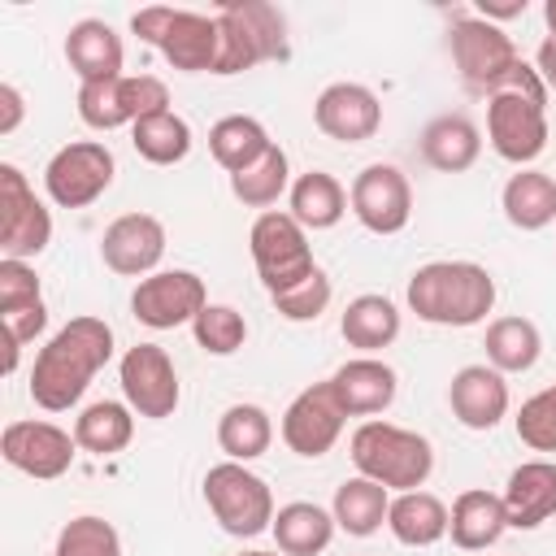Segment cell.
Returning <instances> with one entry per match:
<instances>
[{
  "mask_svg": "<svg viewBox=\"0 0 556 556\" xmlns=\"http://www.w3.org/2000/svg\"><path fill=\"white\" fill-rule=\"evenodd\" d=\"M113 356V326L104 317H70L35 356L30 400L43 413H65L83 400L91 378Z\"/></svg>",
  "mask_w": 556,
  "mask_h": 556,
  "instance_id": "cell-1",
  "label": "cell"
},
{
  "mask_svg": "<svg viewBox=\"0 0 556 556\" xmlns=\"http://www.w3.org/2000/svg\"><path fill=\"white\" fill-rule=\"evenodd\" d=\"M486 143L495 156H504L517 169H530V161L547 148V87L534 65L517 61L513 74L486 96Z\"/></svg>",
  "mask_w": 556,
  "mask_h": 556,
  "instance_id": "cell-2",
  "label": "cell"
},
{
  "mask_svg": "<svg viewBox=\"0 0 556 556\" xmlns=\"http://www.w3.org/2000/svg\"><path fill=\"white\" fill-rule=\"evenodd\" d=\"M404 295L430 326H478L495 308V278L478 261H430L413 269Z\"/></svg>",
  "mask_w": 556,
  "mask_h": 556,
  "instance_id": "cell-3",
  "label": "cell"
},
{
  "mask_svg": "<svg viewBox=\"0 0 556 556\" xmlns=\"http://www.w3.org/2000/svg\"><path fill=\"white\" fill-rule=\"evenodd\" d=\"M348 456L361 478L382 482L387 491H421L434 469V447L426 434L391 426V421H365L352 430Z\"/></svg>",
  "mask_w": 556,
  "mask_h": 556,
  "instance_id": "cell-4",
  "label": "cell"
},
{
  "mask_svg": "<svg viewBox=\"0 0 556 556\" xmlns=\"http://www.w3.org/2000/svg\"><path fill=\"white\" fill-rule=\"evenodd\" d=\"M222 56L213 74H243L261 61L287 56V17L265 0H226L217 13Z\"/></svg>",
  "mask_w": 556,
  "mask_h": 556,
  "instance_id": "cell-5",
  "label": "cell"
},
{
  "mask_svg": "<svg viewBox=\"0 0 556 556\" xmlns=\"http://www.w3.org/2000/svg\"><path fill=\"white\" fill-rule=\"evenodd\" d=\"M204 504L213 513V521L235 534V539H256L274 526V491L261 473H252L239 460H217L204 473Z\"/></svg>",
  "mask_w": 556,
  "mask_h": 556,
  "instance_id": "cell-6",
  "label": "cell"
},
{
  "mask_svg": "<svg viewBox=\"0 0 556 556\" xmlns=\"http://www.w3.org/2000/svg\"><path fill=\"white\" fill-rule=\"evenodd\" d=\"M248 252H252V265L265 282V291H287L295 287L300 278H308L317 269L313 261V248H308V230L291 217V213H261L248 230Z\"/></svg>",
  "mask_w": 556,
  "mask_h": 556,
  "instance_id": "cell-7",
  "label": "cell"
},
{
  "mask_svg": "<svg viewBox=\"0 0 556 556\" xmlns=\"http://www.w3.org/2000/svg\"><path fill=\"white\" fill-rule=\"evenodd\" d=\"M165 109H169V87L156 74H122L109 83H83L78 87V117L91 130L135 126L139 117H152Z\"/></svg>",
  "mask_w": 556,
  "mask_h": 556,
  "instance_id": "cell-8",
  "label": "cell"
},
{
  "mask_svg": "<svg viewBox=\"0 0 556 556\" xmlns=\"http://www.w3.org/2000/svg\"><path fill=\"white\" fill-rule=\"evenodd\" d=\"M447 48H452V65H456L460 83L482 96H491L521 61L513 39L486 17H456L447 30Z\"/></svg>",
  "mask_w": 556,
  "mask_h": 556,
  "instance_id": "cell-9",
  "label": "cell"
},
{
  "mask_svg": "<svg viewBox=\"0 0 556 556\" xmlns=\"http://www.w3.org/2000/svg\"><path fill=\"white\" fill-rule=\"evenodd\" d=\"M113 152L100 139H78L52 152V161L43 165V191L61 208H87L113 187Z\"/></svg>",
  "mask_w": 556,
  "mask_h": 556,
  "instance_id": "cell-10",
  "label": "cell"
},
{
  "mask_svg": "<svg viewBox=\"0 0 556 556\" xmlns=\"http://www.w3.org/2000/svg\"><path fill=\"white\" fill-rule=\"evenodd\" d=\"M52 243V213L17 165H0V252L4 261H30Z\"/></svg>",
  "mask_w": 556,
  "mask_h": 556,
  "instance_id": "cell-11",
  "label": "cell"
},
{
  "mask_svg": "<svg viewBox=\"0 0 556 556\" xmlns=\"http://www.w3.org/2000/svg\"><path fill=\"white\" fill-rule=\"evenodd\" d=\"M204 304H208L204 278L191 274V269H156V274L139 278L135 291H130V313L148 330L191 326L204 313Z\"/></svg>",
  "mask_w": 556,
  "mask_h": 556,
  "instance_id": "cell-12",
  "label": "cell"
},
{
  "mask_svg": "<svg viewBox=\"0 0 556 556\" xmlns=\"http://www.w3.org/2000/svg\"><path fill=\"white\" fill-rule=\"evenodd\" d=\"M117 382H122L126 404L139 417H148V421L174 417V408L182 400L178 369H174V361H169V352L161 343H135V348H126V356L117 365Z\"/></svg>",
  "mask_w": 556,
  "mask_h": 556,
  "instance_id": "cell-13",
  "label": "cell"
},
{
  "mask_svg": "<svg viewBox=\"0 0 556 556\" xmlns=\"http://www.w3.org/2000/svg\"><path fill=\"white\" fill-rule=\"evenodd\" d=\"M348 200H352V213L365 230L374 235H400L413 217V187L404 178V169L387 165V161H374L365 165L352 187H348Z\"/></svg>",
  "mask_w": 556,
  "mask_h": 556,
  "instance_id": "cell-14",
  "label": "cell"
},
{
  "mask_svg": "<svg viewBox=\"0 0 556 556\" xmlns=\"http://www.w3.org/2000/svg\"><path fill=\"white\" fill-rule=\"evenodd\" d=\"M343 421H348V413H343V404L334 400L330 378H326V382H313V387H304V391L287 404V413H282V443H287L295 456L317 460V456H326V452L339 443Z\"/></svg>",
  "mask_w": 556,
  "mask_h": 556,
  "instance_id": "cell-15",
  "label": "cell"
},
{
  "mask_svg": "<svg viewBox=\"0 0 556 556\" xmlns=\"http://www.w3.org/2000/svg\"><path fill=\"white\" fill-rule=\"evenodd\" d=\"M0 452L17 473L52 482V478L70 473V465L78 456V439L70 430H61L56 421H9L0 434Z\"/></svg>",
  "mask_w": 556,
  "mask_h": 556,
  "instance_id": "cell-16",
  "label": "cell"
},
{
  "mask_svg": "<svg viewBox=\"0 0 556 556\" xmlns=\"http://www.w3.org/2000/svg\"><path fill=\"white\" fill-rule=\"evenodd\" d=\"M165 256V226L152 213H122L100 235V261L122 278L156 274Z\"/></svg>",
  "mask_w": 556,
  "mask_h": 556,
  "instance_id": "cell-17",
  "label": "cell"
},
{
  "mask_svg": "<svg viewBox=\"0 0 556 556\" xmlns=\"http://www.w3.org/2000/svg\"><path fill=\"white\" fill-rule=\"evenodd\" d=\"M313 122L326 139L339 143H365L382 126V104L365 83H330L313 100Z\"/></svg>",
  "mask_w": 556,
  "mask_h": 556,
  "instance_id": "cell-18",
  "label": "cell"
},
{
  "mask_svg": "<svg viewBox=\"0 0 556 556\" xmlns=\"http://www.w3.org/2000/svg\"><path fill=\"white\" fill-rule=\"evenodd\" d=\"M447 404H452V417L465 426V430H495L504 417H508V382L500 369L491 365H465L452 374V387H447Z\"/></svg>",
  "mask_w": 556,
  "mask_h": 556,
  "instance_id": "cell-19",
  "label": "cell"
},
{
  "mask_svg": "<svg viewBox=\"0 0 556 556\" xmlns=\"http://www.w3.org/2000/svg\"><path fill=\"white\" fill-rule=\"evenodd\" d=\"M330 387H334V400L343 404L348 417H374V413H387L395 404L400 378L378 356H352L330 374Z\"/></svg>",
  "mask_w": 556,
  "mask_h": 556,
  "instance_id": "cell-20",
  "label": "cell"
},
{
  "mask_svg": "<svg viewBox=\"0 0 556 556\" xmlns=\"http://www.w3.org/2000/svg\"><path fill=\"white\" fill-rule=\"evenodd\" d=\"M504 513L513 530H539L556 517V465L552 460H521L504 482Z\"/></svg>",
  "mask_w": 556,
  "mask_h": 556,
  "instance_id": "cell-21",
  "label": "cell"
},
{
  "mask_svg": "<svg viewBox=\"0 0 556 556\" xmlns=\"http://www.w3.org/2000/svg\"><path fill=\"white\" fill-rule=\"evenodd\" d=\"M65 61L83 83H109V78H122L126 48H122V35L109 22L83 17L65 35Z\"/></svg>",
  "mask_w": 556,
  "mask_h": 556,
  "instance_id": "cell-22",
  "label": "cell"
},
{
  "mask_svg": "<svg viewBox=\"0 0 556 556\" xmlns=\"http://www.w3.org/2000/svg\"><path fill=\"white\" fill-rule=\"evenodd\" d=\"M161 56L182 70V74H213L217 56H222V30L217 17L195 13V9H178L169 35L161 39Z\"/></svg>",
  "mask_w": 556,
  "mask_h": 556,
  "instance_id": "cell-23",
  "label": "cell"
},
{
  "mask_svg": "<svg viewBox=\"0 0 556 556\" xmlns=\"http://www.w3.org/2000/svg\"><path fill=\"white\" fill-rule=\"evenodd\" d=\"M421 156L439 174H465L482 156V130L465 113H443L421 130Z\"/></svg>",
  "mask_w": 556,
  "mask_h": 556,
  "instance_id": "cell-24",
  "label": "cell"
},
{
  "mask_svg": "<svg viewBox=\"0 0 556 556\" xmlns=\"http://www.w3.org/2000/svg\"><path fill=\"white\" fill-rule=\"evenodd\" d=\"M508 530V513H504V500L495 491H482V486H469L452 500V521H447V534L460 552H482L491 543H500V534Z\"/></svg>",
  "mask_w": 556,
  "mask_h": 556,
  "instance_id": "cell-25",
  "label": "cell"
},
{
  "mask_svg": "<svg viewBox=\"0 0 556 556\" xmlns=\"http://www.w3.org/2000/svg\"><path fill=\"white\" fill-rule=\"evenodd\" d=\"M447 521H452V508L439 495H430V491H400V495H391L387 530L404 547H434L447 534Z\"/></svg>",
  "mask_w": 556,
  "mask_h": 556,
  "instance_id": "cell-26",
  "label": "cell"
},
{
  "mask_svg": "<svg viewBox=\"0 0 556 556\" xmlns=\"http://www.w3.org/2000/svg\"><path fill=\"white\" fill-rule=\"evenodd\" d=\"M287 200H291L287 213H291L304 230H330V226H339L343 213H348V204H352L348 191H343V182H339L334 174H326V169L300 174V178L291 182Z\"/></svg>",
  "mask_w": 556,
  "mask_h": 556,
  "instance_id": "cell-27",
  "label": "cell"
},
{
  "mask_svg": "<svg viewBox=\"0 0 556 556\" xmlns=\"http://www.w3.org/2000/svg\"><path fill=\"white\" fill-rule=\"evenodd\" d=\"M339 334H343L348 348H361L365 356L391 348L400 339V308H395V300L374 295V291L369 295H356L343 308V317H339Z\"/></svg>",
  "mask_w": 556,
  "mask_h": 556,
  "instance_id": "cell-28",
  "label": "cell"
},
{
  "mask_svg": "<svg viewBox=\"0 0 556 556\" xmlns=\"http://www.w3.org/2000/svg\"><path fill=\"white\" fill-rule=\"evenodd\" d=\"M387 508H391V491L382 482H374V478H361V473L339 482L334 486V504H330L334 526L348 530L352 539L378 534L387 526Z\"/></svg>",
  "mask_w": 556,
  "mask_h": 556,
  "instance_id": "cell-29",
  "label": "cell"
},
{
  "mask_svg": "<svg viewBox=\"0 0 556 556\" xmlns=\"http://www.w3.org/2000/svg\"><path fill=\"white\" fill-rule=\"evenodd\" d=\"M274 539H278V552L287 556H317L330 547L334 539V513H326L321 504H308V500H291L274 513Z\"/></svg>",
  "mask_w": 556,
  "mask_h": 556,
  "instance_id": "cell-30",
  "label": "cell"
},
{
  "mask_svg": "<svg viewBox=\"0 0 556 556\" xmlns=\"http://www.w3.org/2000/svg\"><path fill=\"white\" fill-rule=\"evenodd\" d=\"M500 208L517 230L552 226L556 222V178L543 169H517L500 191Z\"/></svg>",
  "mask_w": 556,
  "mask_h": 556,
  "instance_id": "cell-31",
  "label": "cell"
},
{
  "mask_svg": "<svg viewBox=\"0 0 556 556\" xmlns=\"http://www.w3.org/2000/svg\"><path fill=\"white\" fill-rule=\"evenodd\" d=\"M269 148H274L269 130L248 113H230V117L213 122V130H208V152L226 174H239V169L256 165Z\"/></svg>",
  "mask_w": 556,
  "mask_h": 556,
  "instance_id": "cell-32",
  "label": "cell"
},
{
  "mask_svg": "<svg viewBox=\"0 0 556 556\" xmlns=\"http://www.w3.org/2000/svg\"><path fill=\"white\" fill-rule=\"evenodd\" d=\"M486 365L500 374H526L543 356V334L530 317H495L486 326Z\"/></svg>",
  "mask_w": 556,
  "mask_h": 556,
  "instance_id": "cell-33",
  "label": "cell"
},
{
  "mask_svg": "<svg viewBox=\"0 0 556 556\" xmlns=\"http://www.w3.org/2000/svg\"><path fill=\"white\" fill-rule=\"evenodd\" d=\"M74 439L91 456H113L135 439V408L122 400H96L74 417Z\"/></svg>",
  "mask_w": 556,
  "mask_h": 556,
  "instance_id": "cell-34",
  "label": "cell"
},
{
  "mask_svg": "<svg viewBox=\"0 0 556 556\" xmlns=\"http://www.w3.org/2000/svg\"><path fill=\"white\" fill-rule=\"evenodd\" d=\"M274 443V421L261 404H230L222 417H217V447L226 452V460H256L265 456Z\"/></svg>",
  "mask_w": 556,
  "mask_h": 556,
  "instance_id": "cell-35",
  "label": "cell"
},
{
  "mask_svg": "<svg viewBox=\"0 0 556 556\" xmlns=\"http://www.w3.org/2000/svg\"><path fill=\"white\" fill-rule=\"evenodd\" d=\"M282 191H291V161H287V152H282L278 143H274L256 165L230 174V195H235L243 208H265V213H269V204H278Z\"/></svg>",
  "mask_w": 556,
  "mask_h": 556,
  "instance_id": "cell-36",
  "label": "cell"
},
{
  "mask_svg": "<svg viewBox=\"0 0 556 556\" xmlns=\"http://www.w3.org/2000/svg\"><path fill=\"white\" fill-rule=\"evenodd\" d=\"M130 143L152 165H178L191 152V126H187V117H178L174 109H165V113L139 117L130 126Z\"/></svg>",
  "mask_w": 556,
  "mask_h": 556,
  "instance_id": "cell-37",
  "label": "cell"
},
{
  "mask_svg": "<svg viewBox=\"0 0 556 556\" xmlns=\"http://www.w3.org/2000/svg\"><path fill=\"white\" fill-rule=\"evenodd\" d=\"M52 556H122V539H117L113 521L83 513V517H70L61 526Z\"/></svg>",
  "mask_w": 556,
  "mask_h": 556,
  "instance_id": "cell-38",
  "label": "cell"
},
{
  "mask_svg": "<svg viewBox=\"0 0 556 556\" xmlns=\"http://www.w3.org/2000/svg\"><path fill=\"white\" fill-rule=\"evenodd\" d=\"M191 334L208 356H235L248 343V321L230 304H204V313L191 321Z\"/></svg>",
  "mask_w": 556,
  "mask_h": 556,
  "instance_id": "cell-39",
  "label": "cell"
},
{
  "mask_svg": "<svg viewBox=\"0 0 556 556\" xmlns=\"http://www.w3.org/2000/svg\"><path fill=\"white\" fill-rule=\"evenodd\" d=\"M330 295H334V287H330L326 269L317 265L308 278H300V282L287 287V291H274L269 300H274L278 317H287V321H317V317L330 308Z\"/></svg>",
  "mask_w": 556,
  "mask_h": 556,
  "instance_id": "cell-40",
  "label": "cell"
},
{
  "mask_svg": "<svg viewBox=\"0 0 556 556\" xmlns=\"http://www.w3.org/2000/svg\"><path fill=\"white\" fill-rule=\"evenodd\" d=\"M517 439L530 452H556V387L534 391L521 408H517Z\"/></svg>",
  "mask_w": 556,
  "mask_h": 556,
  "instance_id": "cell-41",
  "label": "cell"
},
{
  "mask_svg": "<svg viewBox=\"0 0 556 556\" xmlns=\"http://www.w3.org/2000/svg\"><path fill=\"white\" fill-rule=\"evenodd\" d=\"M39 274L30 261H4L0 256V313L9 308H26V304H39Z\"/></svg>",
  "mask_w": 556,
  "mask_h": 556,
  "instance_id": "cell-42",
  "label": "cell"
},
{
  "mask_svg": "<svg viewBox=\"0 0 556 556\" xmlns=\"http://www.w3.org/2000/svg\"><path fill=\"white\" fill-rule=\"evenodd\" d=\"M174 17H178V9H169V4H148V9H139V13L130 17V30H135V35L143 39V43L161 48V39L169 35Z\"/></svg>",
  "mask_w": 556,
  "mask_h": 556,
  "instance_id": "cell-43",
  "label": "cell"
},
{
  "mask_svg": "<svg viewBox=\"0 0 556 556\" xmlns=\"http://www.w3.org/2000/svg\"><path fill=\"white\" fill-rule=\"evenodd\" d=\"M22 113H26L22 91L13 83H0V135H13L22 126Z\"/></svg>",
  "mask_w": 556,
  "mask_h": 556,
  "instance_id": "cell-44",
  "label": "cell"
},
{
  "mask_svg": "<svg viewBox=\"0 0 556 556\" xmlns=\"http://www.w3.org/2000/svg\"><path fill=\"white\" fill-rule=\"evenodd\" d=\"M526 0H478V17L486 22H504V17H521Z\"/></svg>",
  "mask_w": 556,
  "mask_h": 556,
  "instance_id": "cell-45",
  "label": "cell"
},
{
  "mask_svg": "<svg viewBox=\"0 0 556 556\" xmlns=\"http://www.w3.org/2000/svg\"><path fill=\"white\" fill-rule=\"evenodd\" d=\"M534 70H539L543 87L556 91V39H543V43H539V52H534Z\"/></svg>",
  "mask_w": 556,
  "mask_h": 556,
  "instance_id": "cell-46",
  "label": "cell"
},
{
  "mask_svg": "<svg viewBox=\"0 0 556 556\" xmlns=\"http://www.w3.org/2000/svg\"><path fill=\"white\" fill-rule=\"evenodd\" d=\"M543 22H547V39H556V0L543 4Z\"/></svg>",
  "mask_w": 556,
  "mask_h": 556,
  "instance_id": "cell-47",
  "label": "cell"
},
{
  "mask_svg": "<svg viewBox=\"0 0 556 556\" xmlns=\"http://www.w3.org/2000/svg\"><path fill=\"white\" fill-rule=\"evenodd\" d=\"M239 556H287V552H239Z\"/></svg>",
  "mask_w": 556,
  "mask_h": 556,
  "instance_id": "cell-48",
  "label": "cell"
}]
</instances>
